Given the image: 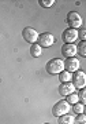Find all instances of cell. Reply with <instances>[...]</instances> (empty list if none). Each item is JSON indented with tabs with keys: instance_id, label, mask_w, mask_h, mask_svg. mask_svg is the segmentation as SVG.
Here are the masks:
<instances>
[{
	"instance_id": "cell-1",
	"label": "cell",
	"mask_w": 86,
	"mask_h": 124,
	"mask_svg": "<svg viewBox=\"0 0 86 124\" xmlns=\"http://www.w3.org/2000/svg\"><path fill=\"white\" fill-rule=\"evenodd\" d=\"M45 69L49 75H59L60 72L64 70V61L59 59V58H52L47 62Z\"/></svg>"
},
{
	"instance_id": "cell-2",
	"label": "cell",
	"mask_w": 86,
	"mask_h": 124,
	"mask_svg": "<svg viewBox=\"0 0 86 124\" xmlns=\"http://www.w3.org/2000/svg\"><path fill=\"white\" fill-rule=\"evenodd\" d=\"M71 110V105L67 101H59L56 102V105L52 108V115L55 117H60L63 115H67Z\"/></svg>"
},
{
	"instance_id": "cell-3",
	"label": "cell",
	"mask_w": 86,
	"mask_h": 124,
	"mask_svg": "<svg viewBox=\"0 0 86 124\" xmlns=\"http://www.w3.org/2000/svg\"><path fill=\"white\" fill-rule=\"evenodd\" d=\"M71 83H73V85L75 87V90L85 88V85H86V75H85V72H82V70L74 72Z\"/></svg>"
},
{
	"instance_id": "cell-4",
	"label": "cell",
	"mask_w": 86,
	"mask_h": 124,
	"mask_svg": "<svg viewBox=\"0 0 86 124\" xmlns=\"http://www.w3.org/2000/svg\"><path fill=\"white\" fill-rule=\"evenodd\" d=\"M66 22L70 25L71 29H79L82 26V18L81 15L77 13V11H71V13L67 14V18H66Z\"/></svg>"
},
{
	"instance_id": "cell-5",
	"label": "cell",
	"mask_w": 86,
	"mask_h": 124,
	"mask_svg": "<svg viewBox=\"0 0 86 124\" xmlns=\"http://www.w3.org/2000/svg\"><path fill=\"white\" fill-rule=\"evenodd\" d=\"M55 43V37L52 33L49 32H44L41 35H38V39H37V44L41 47V48H48V47H51L52 44Z\"/></svg>"
},
{
	"instance_id": "cell-6",
	"label": "cell",
	"mask_w": 86,
	"mask_h": 124,
	"mask_svg": "<svg viewBox=\"0 0 86 124\" xmlns=\"http://www.w3.org/2000/svg\"><path fill=\"white\" fill-rule=\"evenodd\" d=\"M22 36H23V39H25L27 43L34 44V43H37V39H38V32L36 31L34 28L27 26L22 31Z\"/></svg>"
},
{
	"instance_id": "cell-7",
	"label": "cell",
	"mask_w": 86,
	"mask_h": 124,
	"mask_svg": "<svg viewBox=\"0 0 86 124\" xmlns=\"http://www.w3.org/2000/svg\"><path fill=\"white\" fill-rule=\"evenodd\" d=\"M61 39H63V41H64V44H74V41L78 39V31L77 29L67 28V29L63 32Z\"/></svg>"
},
{
	"instance_id": "cell-8",
	"label": "cell",
	"mask_w": 86,
	"mask_h": 124,
	"mask_svg": "<svg viewBox=\"0 0 86 124\" xmlns=\"http://www.w3.org/2000/svg\"><path fill=\"white\" fill-rule=\"evenodd\" d=\"M79 66H81V62L78 58H66L64 61V70L70 72V73H74V72L79 70Z\"/></svg>"
},
{
	"instance_id": "cell-9",
	"label": "cell",
	"mask_w": 86,
	"mask_h": 124,
	"mask_svg": "<svg viewBox=\"0 0 86 124\" xmlns=\"http://www.w3.org/2000/svg\"><path fill=\"white\" fill-rule=\"evenodd\" d=\"M61 54L64 58H74L77 55V46L75 44H63Z\"/></svg>"
},
{
	"instance_id": "cell-10",
	"label": "cell",
	"mask_w": 86,
	"mask_h": 124,
	"mask_svg": "<svg viewBox=\"0 0 86 124\" xmlns=\"http://www.w3.org/2000/svg\"><path fill=\"white\" fill-rule=\"evenodd\" d=\"M75 93V87L73 85V83L70 81V83H61L59 85V94H60L61 97H67L70 94Z\"/></svg>"
},
{
	"instance_id": "cell-11",
	"label": "cell",
	"mask_w": 86,
	"mask_h": 124,
	"mask_svg": "<svg viewBox=\"0 0 86 124\" xmlns=\"http://www.w3.org/2000/svg\"><path fill=\"white\" fill-rule=\"evenodd\" d=\"M74 117L73 115H70V113H67V115H63L59 117V120H57V124H74Z\"/></svg>"
},
{
	"instance_id": "cell-12",
	"label": "cell",
	"mask_w": 86,
	"mask_h": 124,
	"mask_svg": "<svg viewBox=\"0 0 86 124\" xmlns=\"http://www.w3.org/2000/svg\"><path fill=\"white\" fill-rule=\"evenodd\" d=\"M59 80H60L61 83H70L71 80H73V73H70L67 70H63L59 73Z\"/></svg>"
},
{
	"instance_id": "cell-13",
	"label": "cell",
	"mask_w": 86,
	"mask_h": 124,
	"mask_svg": "<svg viewBox=\"0 0 86 124\" xmlns=\"http://www.w3.org/2000/svg\"><path fill=\"white\" fill-rule=\"evenodd\" d=\"M41 53H43V48H41L37 43H34V44L30 46V55H31V57L37 58V57L41 55Z\"/></svg>"
},
{
	"instance_id": "cell-14",
	"label": "cell",
	"mask_w": 86,
	"mask_h": 124,
	"mask_svg": "<svg viewBox=\"0 0 86 124\" xmlns=\"http://www.w3.org/2000/svg\"><path fill=\"white\" fill-rule=\"evenodd\" d=\"M71 109H73L74 113H77V115H82V113L85 112V105L81 103V102H77L75 105H71Z\"/></svg>"
},
{
	"instance_id": "cell-15",
	"label": "cell",
	"mask_w": 86,
	"mask_h": 124,
	"mask_svg": "<svg viewBox=\"0 0 86 124\" xmlns=\"http://www.w3.org/2000/svg\"><path fill=\"white\" fill-rule=\"evenodd\" d=\"M66 101L68 102L70 105H75L77 102H79V99H78V94L73 93V94H70V95H67V97H66Z\"/></svg>"
},
{
	"instance_id": "cell-16",
	"label": "cell",
	"mask_w": 86,
	"mask_h": 124,
	"mask_svg": "<svg viewBox=\"0 0 86 124\" xmlns=\"http://www.w3.org/2000/svg\"><path fill=\"white\" fill-rule=\"evenodd\" d=\"M77 53H79L82 57H86V41H81L77 46Z\"/></svg>"
},
{
	"instance_id": "cell-17",
	"label": "cell",
	"mask_w": 86,
	"mask_h": 124,
	"mask_svg": "<svg viewBox=\"0 0 86 124\" xmlns=\"http://www.w3.org/2000/svg\"><path fill=\"white\" fill-rule=\"evenodd\" d=\"M74 124H86V116H85V113H82V115H77V117L74 119Z\"/></svg>"
},
{
	"instance_id": "cell-18",
	"label": "cell",
	"mask_w": 86,
	"mask_h": 124,
	"mask_svg": "<svg viewBox=\"0 0 86 124\" xmlns=\"http://www.w3.org/2000/svg\"><path fill=\"white\" fill-rule=\"evenodd\" d=\"M38 3H40L41 7H44V8H49V7L53 6L55 0H38Z\"/></svg>"
},
{
	"instance_id": "cell-19",
	"label": "cell",
	"mask_w": 86,
	"mask_h": 124,
	"mask_svg": "<svg viewBox=\"0 0 86 124\" xmlns=\"http://www.w3.org/2000/svg\"><path fill=\"white\" fill-rule=\"evenodd\" d=\"M78 39H81V41H86V29L85 26H81L78 29Z\"/></svg>"
},
{
	"instance_id": "cell-20",
	"label": "cell",
	"mask_w": 86,
	"mask_h": 124,
	"mask_svg": "<svg viewBox=\"0 0 86 124\" xmlns=\"http://www.w3.org/2000/svg\"><path fill=\"white\" fill-rule=\"evenodd\" d=\"M77 94H78V99H79V102L85 105V102H86V90L82 88V90H79V93H77Z\"/></svg>"
},
{
	"instance_id": "cell-21",
	"label": "cell",
	"mask_w": 86,
	"mask_h": 124,
	"mask_svg": "<svg viewBox=\"0 0 86 124\" xmlns=\"http://www.w3.org/2000/svg\"><path fill=\"white\" fill-rule=\"evenodd\" d=\"M45 124H49V123H45Z\"/></svg>"
}]
</instances>
